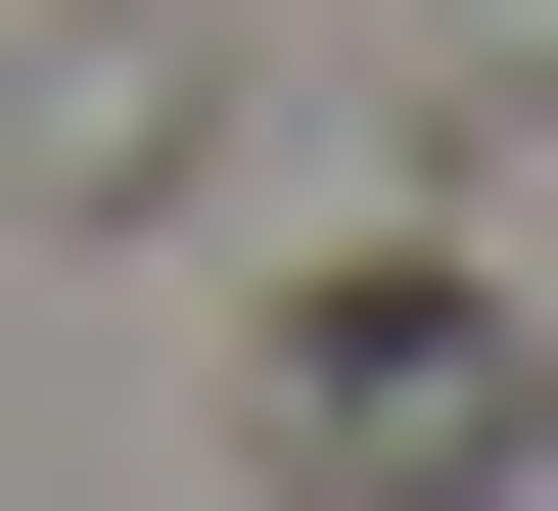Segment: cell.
Instances as JSON below:
<instances>
[{"label":"cell","instance_id":"6da1fadb","mask_svg":"<svg viewBox=\"0 0 558 511\" xmlns=\"http://www.w3.org/2000/svg\"><path fill=\"white\" fill-rule=\"evenodd\" d=\"M465 47H512V94H558V0H465Z\"/></svg>","mask_w":558,"mask_h":511}]
</instances>
